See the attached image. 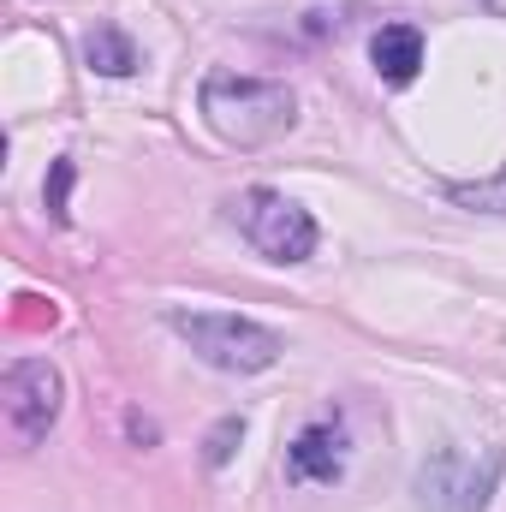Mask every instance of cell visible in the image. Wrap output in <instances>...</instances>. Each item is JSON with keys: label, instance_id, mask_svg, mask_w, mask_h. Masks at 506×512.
Instances as JSON below:
<instances>
[{"label": "cell", "instance_id": "cell-11", "mask_svg": "<svg viewBox=\"0 0 506 512\" xmlns=\"http://www.w3.org/2000/svg\"><path fill=\"white\" fill-rule=\"evenodd\" d=\"M483 6H489V12H495V18H506V0H483Z\"/></svg>", "mask_w": 506, "mask_h": 512}, {"label": "cell", "instance_id": "cell-2", "mask_svg": "<svg viewBox=\"0 0 506 512\" xmlns=\"http://www.w3.org/2000/svg\"><path fill=\"white\" fill-rule=\"evenodd\" d=\"M167 328L209 370H227V376H262L286 352V340L274 328H262L251 316H233V310H167Z\"/></svg>", "mask_w": 506, "mask_h": 512}, {"label": "cell", "instance_id": "cell-9", "mask_svg": "<svg viewBox=\"0 0 506 512\" xmlns=\"http://www.w3.org/2000/svg\"><path fill=\"white\" fill-rule=\"evenodd\" d=\"M447 197H453V203H465V209L506 215V173H501V179H489V185H447Z\"/></svg>", "mask_w": 506, "mask_h": 512}, {"label": "cell", "instance_id": "cell-3", "mask_svg": "<svg viewBox=\"0 0 506 512\" xmlns=\"http://www.w3.org/2000/svg\"><path fill=\"white\" fill-rule=\"evenodd\" d=\"M233 221L251 239V251H262L268 262H310L316 239H322L316 215L304 203H292L286 191H268V185H251L233 197Z\"/></svg>", "mask_w": 506, "mask_h": 512}, {"label": "cell", "instance_id": "cell-7", "mask_svg": "<svg viewBox=\"0 0 506 512\" xmlns=\"http://www.w3.org/2000/svg\"><path fill=\"white\" fill-rule=\"evenodd\" d=\"M84 66L102 72V78H131L137 72V42L120 24H96V30H84Z\"/></svg>", "mask_w": 506, "mask_h": 512}, {"label": "cell", "instance_id": "cell-5", "mask_svg": "<svg viewBox=\"0 0 506 512\" xmlns=\"http://www.w3.org/2000/svg\"><path fill=\"white\" fill-rule=\"evenodd\" d=\"M286 471L298 483H340L346 471V435L334 417H316L310 429H298V441L286 447Z\"/></svg>", "mask_w": 506, "mask_h": 512}, {"label": "cell", "instance_id": "cell-10", "mask_svg": "<svg viewBox=\"0 0 506 512\" xmlns=\"http://www.w3.org/2000/svg\"><path fill=\"white\" fill-rule=\"evenodd\" d=\"M66 185H72V161L60 155V161H54V185H48V209H54V221H66Z\"/></svg>", "mask_w": 506, "mask_h": 512}, {"label": "cell", "instance_id": "cell-4", "mask_svg": "<svg viewBox=\"0 0 506 512\" xmlns=\"http://www.w3.org/2000/svg\"><path fill=\"white\" fill-rule=\"evenodd\" d=\"M0 405H6V429L18 447H36L54 423H60V405H66V382L48 358H12L6 376H0Z\"/></svg>", "mask_w": 506, "mask_h": 512}, {"label": "cell", "instance_id": "cell-1", "mask_svg": "<svg viewBox=\"0 0 506 512\" xmlns=\"http://www.w3.org/2000/svg\"><path fill=\"white\" fill-rule=\"evenodd\" d=\"M197 102H203L209 131L221 143H233V149H262V143H274V137H286L298 126V96L286 84L251 78V72H227V66H215L203 78Z\"/></svg>", "mask_w": 506, "mask_h": 512}, {"label": "cell", "instance_id": "cell-8", "mask_svg": "<svg viewBox=\"0 0 506 512\" xmlns=\"http://www.w3.org/2000/svg\"><path fill=\"white\" fill-rule=\"evenodd\" d=\"M245 441V417H221L215 429H209V441H203V465L209 471H221L227 459H233V447Z\"/></svg>", "mask_w": 506, "mask_h": 512}, {"label": "cell", "instance_id": "cell-6", "mask_svg": "<svg viewBox=\"0 0 506 512\" xmlns=\"http://www.w3.org/2000/svg\"><path fill=\"white\" fill-rule=\"evenodd\" d=\"M370 60H376V78L405 90L417 72H423V30L417 24H381L376 42H370Z\"/></svg>", "mask_w": 506, "mask_h": 512}]
</instances>
